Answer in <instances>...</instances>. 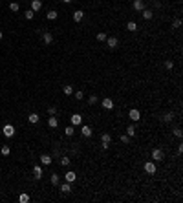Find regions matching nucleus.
<instances>
[{
	"mask_svg": "<svg viewBox=\"0 0 183 203\" xmlns=\"http://www.w3.org/2000/svg\"><path fill=\"white\" fill-rule=\"evenodd\" d=\"M0 152H2V156H9V154H11V148H9L7 145H2V148H0Z\"/></svg>",
	"mask_w": 183,
	"mask_h": 203,
	"instance_id": "nucleus-27",
	"label": "nucleus"
},
{
	"mask_svg": "<svg viewBox=\"0 0 183 203\" xmlns=\"http://www.w3.org/2000/svg\"><path fill=\"white\" fill-rule=\"evenodd\" d=\"M62 2H66V4H72V2H73V0H62Z\"/></svg>",
	"mask_w": 183,
	"mask_h": 203,
	"instance_id": "nucleus-42",
	"label": "nucleus"
},
{
	"mask_svg": "<svg viewBox=\"0 0 183 203\" xmlns=\"http://www.w3.org/2000/svg\"><path fill=\"white\" fill-rule=\"evenodd\" d=\"M75 99H77V101H82V99H84V92H82V90L75 92Z\"/></svg>",
	"mask_w": 183,
	"mask_h": 203,
	"instance_id": "nucleus-35",
	"label": "nucleus"
},
{
	"mask_svg": "<svg viewBox=\"0 0 183 203\" xmlns=\"http://www.w3.org/2000/svg\"><path fill=\"white\" fill-rule=\"evenodd\" d=\"M95 38H97V42H105L106 40V33L105 31H99L97 35H95Z\"/></svg>",
	"mask_w": 183,
	"mask_h": 203,
	"instance_id": "nucleus-25",
	"label": "nucleus"
},
{
	"mask_svg": "<svg viewBox=\"0 0 183 203\" xmlns=\"http://www.w3.org/2000/svg\"><path fill=\"white\" fill-rule=\"evenodd\" d=\"M61 192L62 194H68V192H72V187H70V183H64V185H61Z\"/></svg>",
	"mask_w": 183,
	"mask_h": 203,
	"instance_id": "nucleus-22",
	"label": "nucleus"
},
{
	"mask_svg": "<svg viewBox=\"0 0 183 203\" xmlns=\"http://www.w3.org/2000/svg\"><path fill=\"white\" fill-rule=\"evenodd\" d=\"M18 201H20V203H28L29 201V194H20V196H18Z\"/></svg>",
	"mask_w": 183,
	"mask_h": 203,
	"instance_id": "nucleus-32",
	"label": "nucleus"
},
{
	"mask_svg": "<svg viewBox=\"0 0 183 203\" xmlns=\"http://www.w3.org/2000/svg\"><path fill=\"white\" fill-rule=\"evenodd\" d=\"M172 28H174V29H180V28H181V18H174V22H172Z\"/></svg>",
	"mask_w": 183,
	"mask_h": 203,
	"instance_id": "nucleus-33",
	"label": "nucleus"
},
{
	"mask_svg": "<svg viewBox=\"0 0 183 203\" xmlns=\"http://www.w3.org/2000/svg\"><path fill=\"white\" fill-rule=\"evenodd\" d=\"M33 17H35V11H33V9H28V11H26V18H28V20H31Z\"/></svg>",
	"mask_w": 183,
	"mask_h": 203,
	"instance_id": "nucleus-36",
	"label": "nucleus"
},
{
	"mask_svg": "<svg viewBox=\"0 0 183 203\" xmlns=\"http://www.w3.org/2000/svg\"><path fill=\"white\" fill-rule=\"evenodd\" d=\"M48 126H49V128H57V126H59V119L51 115V117L48 119Z\"/></svg>",
	"mask_w": 183,
	"mask_h": 203,
	"instance_id": "nucleus-16",
	"label": "nucleus"
},
{
	"mask_svg": "<svg viewBox=\"0 0 183 203\" xmlns=\"http://www.w3.org/2000/svg\"><path fill=\"white\" fill-rule=\"evenodd\" d=\"M126 29H128V31H137V24L130 20V22L126 24Z\"/></svg>",
	"mask_w": 183,
	"mask_h": 203,
	"instance_id": "nucleus-29",
	"label": "nucleus"
},
{
	"mask_svg": "<svg viewBox=\"0 0 183 203\" xmlns=\"http://www.w3.org/2000/svg\"><path fill=\"white\" fill-rule=\"evenodd\" d=\"M72 125L73 126L82 125V115H81V113H73V115H72Z\"/></svg>",
	"mask_w": 183,
	"mask_h": 203,
	"instance_id": "nucleus-11",
	"label": "nucleus"
},
{
	"mask_svg": "<svg viewBox=\"0 0 183 203\" xmlns=\"http://www.w3.org/2000/svg\"><path fill=\"white\" fill-rule=\"evenodd\" d=\"M42 42H44V44H53V35H51L49 31H46V33L42 35Z\"/></svg>",
	"mask_w": 183,
	"mask_h": 203,
	"instance_id": "nucleus-15",
	"label": "nucleus"
},
{
	"mask_svg": "<svg viewBox=\"0 0 183 203\" xmlns=\"http://www.w3.org/2000/svg\"><path fill=\"white\" fill-rule=\"evenodd\" d=\"M88 105H90V106L97 105V95H90V99H88Z\"/></svg>",
	"mask_w": 183,
	"mask_h": 203,
	"instance_id": "nucleus-34",
	"label": "nucleus"
},
{
	"mask_svg": "<svg viewBox=\"0 0 183 203\" xmlns=\"http://www.w3.org/2000/svg\"><path fill=\"white\" fill-rule=\"evenodd\" d=\"M178 154H183V145H181V143L178 145Z\"/></svg>",
	"mask_w": 183,
	"mask_h": 203,
	"instance_id": "nucleus-41",
	"label": "nucleus"
},
{
	"mask_svg": "<svg viewBox=\"0 0 183 203\" xmlns=\"http://www.w3.org/2000/svg\"><path fill=\"white\" fill-rule=\"evenodd\" d=\"M174 136H176V137H181V136H183V134H181V128H174Z\"/></svg>",
	"mask_w": 183,
	"mask_h": 203,
	"instance_id": "nucleus-40",
	"label": "nucleus"
},
{
	"mask_svg": "<svg viewBox=\"0 0 183 203\" xmlns=\"http://www.w3.org/2000/svg\"><path fill=\"white\" fill-rule=\"evenodd\" d=\"M172 119H174V113H172V112H167L165 115L161 117V121H163V123H172Z\"/></svg>",
	"mask_w": 183,
	"mask_h": 203,
	"instance_id": "nucleus-19",
	"label": "nucleus"
},
{
	"mask_svg": "<svg viewBox=\"0 0 183 203\" xmlns=\"http://www.w3.org/2000/svg\"><path fill=\"white\" fill-rule=\"evenodd\" d=\"M174 68V61H165V70H172Z\"/></svg>",
	"mask_w": 183,
	"mask_h": 203,
	"instance_id": "nucleus-38",
	"label": "nucleus"
},
{
	"mask_svg": "<svg viewBox=\"0 0 183 203\" xmlns=\"http://www.w3.org/2000/svg\"><path fill=\"white\" fill-rule=\"evenodd\" d=\"M113 105H115V103H113V99H110V97H105L101 101V106L105 108V110H113Z\"/></svg>",
	"mask_w": 183,
	"mask_h": 203,
	"instance_id": "nucleus-4",
	"label": "nucleus"
},
{
	"mask_svg": "<svg viewBox=\"0 0 183 203\" xmlns=\"http://www.w3.org/2000/svg\"><path fill=\"white\" fill-rule=\"evenodd\" d=\"M38 119H41V115H38V113H35V112H31L28 115V121L31 123V125H35V123H38Z\"/></svg>",
	"mask_w": 183,
	"mask_h": 203,
	"instance_id": "nucleus-14",
	"label": "nucleus"
},
{
	"mask_svg": "<svg viewBox=\"0 0 183 203\" xmlns=\"http://www.w3.org/2000/svg\"><path fill=\"white\" fill-rule=\"evenodd\" d=\"M82 18H84V11H82V9H77V11L73 13V20H75V22H81Z\"/></svg>",
	"mask_w": 183,
	"mask_h": 203,
	"instance_id": "nucleus-13",
	"label": "nucleus"
},
{
	"mask_svg": "<svg viewBox=\"0 0 183 203\" xmlns=\"http://www.w3.org/2000/svg\"><path fill=\"white\" fill-rule=\"evenodd\" d=\"M110 143H112V136L108 132H105L101 136V148L103 150H108V148H110Z\"/></svg>",
	"mask_w": 183,
	"mask_h": 203,
	"instance_id": "nucleus-1",
	"label": "nucleus"
},
{
	"mask_svg": "<svg viewBox=\"0 0 183 203\" xmlns=\"http://www.w3.org/2000/svg\"><path fill=\"white\" fill-rule=\"evenodd\" d=\"M132 7H134L136 11H143V9H147L145 7V0H134V2H132Z\"/></svg>",
	"mask_w": 183,
	"mask_h": 203,
	"instance_id": "nucleus-8",
	"label": "nucleus"
},
{
	"mask_svg": "<svg viewBox=\"0 0 183 203\" xmlns=\"http://www.w3.org/2000/svg\"><path fill=\"white\" fill-rule=\"evenodd\" d=\"M2 37H4V35H2V31H0V40H2Z\"/></svg>",
	"mask_w": 183,
	"mask_h": 203,
	"instance_id": "nucleus-43",
	"label": "nucleus"
},
{
	"mask_svg": "<svg viewBox=\"0 0 183 203\" xmlns=\"http://www.w3.org/2000/svg\"><path fill=\"white\" fill-rule=\"evenodd\" d=\"M128 117H130L132 121H139L141 119V112L137 110V108H132V110L128 112Z\"/></svg>",
	"mask_w": 183,
	"mask_h": 203,
	"instance_id": "nucleus-6",
	"label": "nucleus"
},
{
	"mask_svg": "<svg viewBox=\"0 0 183 203\" xmlns=\"http://www.w3.org/2000/svg\"><path fill=\"white\" fill-rule=\"evenodd\" d=\"M64 134H66L68 137H72L73 134H75V128H73V125H70V126H66V128H64Z\"/></svg>",
	"mask_w": 183,
	"mask_h": 203,
	"instance_id": "nucleus-23",
	"label": "nucleus"
},
{
	"mask_svg": "<svg viewBox=\"0 0 183 203\" xmlns=\"http://www.w3.org/2000/svg\"><path fill=\"white\" fill-rule=\"evenodd\" d=\"M62 92H64V95H72V93H73V86H72V84H68V86L62 88Z\"/></svg>",
	"mask_w": 183,
	"mask_h": 203,
	"instance_id": "nucleus-26",
	"label": "nucleus"
},
{
	"mask_svg": "<svg viewBox=\"0 0 183 203\" xmlns=\"http://www.w3.org/2000/svg\"><path fill=\"white\" fill-rule=\"evenodd\" d=\"M31 9H33V11H41V9H42V2H41V0H33V2H31Z\"/></svg>",
	"mask_w": 183,
	"mask_h": 203,
	"instance_id": "nucleus-18",
	"label": "nucleus"
},
{
	"mask_svg": "<svg viewBox=\"0 0 183 203\" xmlns=\"http://www.w3.org/2000/svg\"><path fill=\"white\" fill-rule=\"evenodd\" d=\"M48 113H49V115H55V113H57V108H55V106H49V108H48Z\"/></svg>",
	"mask_w": 183,
	"mask_h": 203,
	"instance_id": "nucleus-39",
	"label": "nucleus"
},
{
	"mask_svg": "<svg viewBox=\"0 0 183 203\" xmlns=\"http://www.w3.org/2000/svg\"><path fill=\"white\" fill-rule=\"evenodd\" d=\"M152 159L157 161V163L163 161V159H165V152H163L161 148H154V150H152Z\"/></svg>",
	"mask_w": 183,
	"mask_h": 203,
	"instance_id": "nucleus-3",
	"label": "nucleus"
},
{
	"mask_svg": "<svg viewBox=\"0 0 183 203\" xmlns=\"http://www.w3.org/2000/svg\"><path fill=\"white\" fill-rule=\"evenodd\" d=\"M9 9H11L13 13H17L18 9H20V6H18V2H11V4H9Z\"/></svg>",
	"mask_w": 183,
	"mask_h": 203,
	"instance_id": "nucleus-31",
	"label": "nucleus"
},
{
	"mask_svg": "<svg viewBox=\"0 0 183 203\" xmlns=\"http://www.w3.org/2000/svg\"><path fill=\"white\" fill-rule=\"evenodd\" d=\"M105 42L108 44V48H110V49H115L117 46H119V40H117V37H106Z\"/></svg>",
	"mask_w": 183,
	"mask_h": 203,
	"instance_id": "nucleus-5",
	"label": "nucleus"
},
{
	"mask_svg": "<svg viewBox=\"0 0 183 203\" xmlns=\"http://www.w3.org/2000/svg\"><path fill=\"white\" fill-rule=\"evenodd\" d=\"M126 136H128V137H134V136H136V126H134V125H128V126H126Z\"/></svg>",
	"mask_w": 183,
	"mask_h": 203,
	"instance_id": "nucleus-21",
	"label": "nucleus"
},
{
	"mask_svg": "<svg viewBox=\"0 0 183 203\" xmlns=\"http://www.w3.org/2000/svg\"><path fill=\"white\" fill-rule=\"evenodd\" d=\"M41 163H42V165H51V156H48V154H42L41 156Z\"/></svg>",
	"mask_w": 183,
	"mask_h": 203,
	"instance_id": "nucleus-17",
	"label": "nucleus"
},
{
	"mask_svg": "<svg viewBox=\"0 0 183 203\" xmlns=\"http://www.w3.org/2000/svg\"><path fill=\"white\" fill-rule=\"evenodd\" d=\"M59 163H61L62 167H70L72 159H70V157H68V156H62V157H61V161H59Z\"/></svg>",
	"mask_w": 183,
	"mask_h": 203,
	"instance_id": "nucleus-24",
	"label": "nucleus"
},
{
	"mask_svg": "<svg viewBox=\"0 0 183 203\" xmlns=\"http://www.w3.org/2000/svg\"><path fill=\"white\" fill-rule=\"evenodd\" d=\"M143 170L147 172V174H156V170H157V167H156V163L154 161H145V165H143Z\"/></svg>",
	"mask_w": 183,
	"mask_h": 203,
	"instance_id": "nucleus-2",
	"label": "nucleus"
},
{
	"mask_svg": "<svg viewBox=\"0 0 183 203\" xmlns=\"http://www.w3.org/2000/svg\"><path fill=\"white\" fill-rule=\"evenodd\" d=\"M2 132H4V136H6V137H13L15 136V126L13 125H6Z\"/></svg>",
	"mask_w": 183,
	"mask_h": 203,
	"instance_id": "nucleus-10",
	"label": "nucleus"
},
{
	"mask_svg": "<svg viewBox=\"0 0 183 203\" xmlns=\"http://www.w3.org/2000/svg\"><path fill=\"white\" fill-rule=\"evenodd\" d=\"M121 143H123V145H128V143H130V137H128L126 134H123V136H121Z\"/></svg>",
	"mask_w": 183,
	"mask_h": 203,
	"instance_id": "nucleus-37",
	"label": "nucleus"
},
{
	"mask_svg": "<svg viewBox=\"0 0 183 203\" xmlns=\"http://www.w3.org/2000/svg\"><path fill=\"white\" fill-rule=\"evenodd\" d=\"M141 13H143V15H141V17H143V18H145V20H150V18H152V17H154V13H152V11H150V9H143V11H141Z\"/></svg>",
	"mask_w": 183,
	"mask_h": 203,
	"instance_id": "nucleus-20",
	"label": "nucleus"
},
{
	"mask_svg": "<svg viewBox=\"0 0 183 203\" xmlns=\"http://www.w3.org/2000/svg\"><path fill=\"white\" fill-rule=\"evenodd\" d=\"M64 177H66V181H68V183H73V181L77 179V174H75L73 170H68L66 174H64Z\"/></svg>",
	"mask_w": 183,
	"mask_h": 203,
	"instance_id": "nucleus-12",
	"label": "nucleus"
},
{
	"mask_svg": "<svg viewBox=\"0 0 183 203\" xmlns=\"http://www.w3.org/2000/svg\"><path fill=\"white\" fill-rule=\"evenodd\" d=\"M46 17H48V20H55V18L59 17V13H57V11H53V9H51V11H48V15H46Z\"/></svg>",
	"mask_w": 183,
	"mask_h": 203,
	"instance_id": "nucleus-28",
	"label": "nucleus"
},
{
	"mask_svg": "<svg viewBox=\"0 0 183 203\" xmlns=\"http://www.w3.org/2000/svg\"><path fill=\"white\" fill-rule=\"evenodd\" d=\"M81 134H82V137H92V134H93V130H92V126H88V125H82V128H81Z\"/></svg>",
	"mask_w": 183,
	"mask_h": 203,
	"instance_id": "nucleus-9",
	"label": "nucleus"
},
{
	"mask_svg": "<svg viewBox=\"0 0 183 203\" xmlns=\"http://www.w3.org/2000/svg\"><path fill=\"white\" fill-rule=\"evenodd\" d=\"M49 181H51V185H59V174H55V172H53L51 174V177H49Z\"/></svg>",
	"mask_w": 183,
	"mask_h": 203,
	"instance_id": "nucleus-30",
	"label": "nucleus"
},
{
	"mask_svg": "<svg viewBox=\"0 0 183 203\" xmlns=\"http://www.w3.org/2000/svg\"><path fill=\"white\" fill-rule=\"evenodd\" d=\"M42 176H44V170L41 168V165H35L33 167V177L35 179H42Z\"/></svg>",
	"mask_w": 183,
	"mask_h": 203,
	"instance_id": "nucleus-7",
	"label": "nucleus"
}]
</instances>
